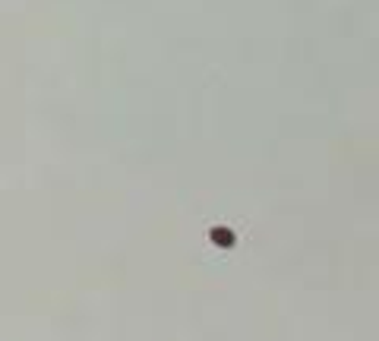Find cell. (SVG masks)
Listing matches in <instances>:
<instances>
[{"mask_svg":"<svg viewBox=\"0 0 379 341\" xmlns=\"http://www.w3.org/2000/svg\"><path fill=\"white\" fill-rule=\"evenodd\" d=\"M212 241L218 246H231V243H234V234H231V228H215L212 231Z\"/></svg>","mask_w":379,"mask_h":341,"instance_id":"obj_1","label":"cell"}]
</instances>
